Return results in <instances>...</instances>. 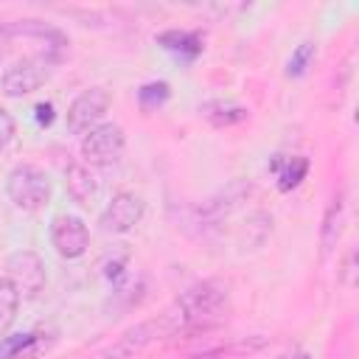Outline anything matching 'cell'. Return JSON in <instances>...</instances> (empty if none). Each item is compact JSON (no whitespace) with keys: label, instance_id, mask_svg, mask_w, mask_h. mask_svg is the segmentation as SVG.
<instances>
[{"label":"cell","instance_id":"obj_1","mask_svg":"<svg viewBox=\"0 0 359 359\" xmlns=\"http://www.w3.org/2000/svg\"><path fill=\"white\" fill-rule=\"evenodd\" d=\"M174 323V337H194L205 334L213 325H219L230 311V292L227 283L219 278L199 280L188 286L171 309H165Z\"/></svg>","mask_w":359,"mask_h":359},{"label":"cell","instance_id":"obj_2","mask_svg":"<svg viewBox=\"0 0 359 359\" xmlns=\"http://www.w3.org/2000/svg\"><path fill=\"white\" fill-rule=\"evenodd\" d=\"M165 337H174V323H171L168 311H163V314L154 317V320L137 323L135 328L123 331L112 345L95 351V353L87 356V359H132V356L140 353L146 345H151V342H157V339H165Z\"/></svg>","mask_w":359,"mask_h":359},{"label":"cell","instance_id":"obj_3","mask_svg":"<svg viewBox=\"0 0 359 359\" xmlns=\"http://www.w3.org/2000/svg\"><path fill=\"white\" fill-rule=\"evenodd\" d=\"M6 194L20 210H39L50 202V180L36 165H17L6 177Z\"/></svg>","mask_w":359,"mask_h":359},{"label":"cell","instance_id":"obj_4","mask_svg":"<svg viewBox=\"0 0 359 359\" xmlns=\"http://www.w3.org/2000/svg\"><path fill=\"white\" fill-rule=\"evenodd\" d=\"M48 76H50V59L48 56H28L3 73L0 87L8 98H22V95H31L34 90H39L48 81Z\"/></svg>","mask_w":359,"mask_h":359},{"label":"cell","instance_id":"obj_5","mask_svg":"<svg viewBox=\"0 0 359 359\" xmlns=\"http://www.w3.org/2000/svg\"><path fill=\"white\" fill-rule=\"evenodd\" d=\"M126 137L118 123H98L81 137V154L93 165H112L123 154Z\"/></svg>","mask_w":359,"mask_h":359},{"label":"cell","instance_id":"obj_6","mask_svg":"<svg viewBox=\"0 0 359 359\" xmlns=\"http://www.w3.org/2000/svg\"><path fill=\"white\" fill-rule=\"evenodd\" d=\"M6 269H8L6 278L17 286V292L22 297H36L45 289V264L36 252H31V250L11 252L6 261Z\"/></svg>","mask_w":359,"mask_h":359},{"label":"cell","instance_id":"obj_7","mask_svg":"<svg viewBox=\"0 0 359 359\" xmlns=\"http://www.w3.org/2000/svg\"><path fill=\"white\" fill-rule=\"evenodd\" d=\"M107 109H109V93L104 87H90L67 107V129L73 135H87L93 126H98Z\"/></svg>","mask_w":359,"mask_h":359},{"label":"cell","instance_id":"obj_8","mask_svg":"<svg viewBox=\"0 0 359 359\" xmlns=\"http://www.w3.org/2000/svg\"><path fill=\"white\" fill-rule=\"evenodd\" d=\"M50 241L62 258H79V255H84V250L90 244V233L79 216L59 213L50 222Z\"/></svg>","mask_w":359,"mask_h":359},{"label":"cell","instance_id":"obj_9","mask_svg":"<svg viewBox=\"0 0 359 359\" xmlns=\"http://www.w3.org/2000/svg\"><path fill=\"white\" fill-rule=\"evenodd\" d=\"M140 219H143V199L129 191H121L109 199L107 210L101 213V227L109 233H129Z\"/></svg>","mask_w":359,"mask_h":359},{"label":"cell","instance_id":"obj_10","mask_svg":"<svg viewBox=\"0 0 359 359\" xmlns=\"http://www.w3.org/2000/svg\"><path fill=\"white\" fill-rule=\"evenodd\" d=\"M342 227H345V194H334L325 213H323V227H320V255L328 258L342 236Z\"/></svg>","mask_w":359,"mask_h":359},{"label":"cell","instance_id":"obj_11","mask_svg":"<svg viewBox=\"0 0 359 359\" xmlns=\"http://www.w3.org/2000/svg\"><path fill=\"white\" fill-rule=\"evenodd\" d=\"M65 185H67L70 199L79 202V205H90V202L95 199V194H98V180H95V174H93L87 165H81V163H70V165L65 168Z\"/></svg>","mask_w":359,"mask_h":359},{"label":"cell","instance_id":"obj_12","mask_svg":"<svg viewBox=\"0 0 359 359\" xmlns=\"http://www.w3.org/2000/svg\"><path fill=\"white\" fill-rule=\"evenodd\" d=\"M157 42H160L165 50H171V53H177L180 59H185V62H194V59L202 53V34H199V31H180V28H171V31H163V34L157 36Z\"/></svg>","mask_w":359,"mask_h":359},{"label":"cell","instance_id":"obj_13","mask_svg":"<svg viewBox=\"0 0 359 359\" xmlns=\"http://www.w3.org/2000/svg\"><path fill=\"white\" fill-rule=\"evenodd\" d=\"M272 174H275V180H278V188H280V191H292V188H297V185L303 182V177L309 174V160L300 157V154H292V157L278 154V157L272 160Z\"/></svg>","mask_w":359,"mask_h":359},{"label":"cell","instance_id":"obj_14","mask_svg":"<svg viewBox=\"0 0 359 359\" xmlns=\"http://www.w3.org/2000/svg\"><path fill=\"white\" fill-rule=\"evenodd\" d=\"M202 115L213 126H233V123H238V121L247 118V109L238 107V104H233V101H208L202 107Z\"/></svg>","mask_w":359,"mask_h":359},{"label":"cell","instance_id":"obj_15","mask_svg":"<svg viewBox=\"0 0 359 359\" xmlns=\"http://www.w3.org/2000/svg\"><path fill=\"white\" fill-rule=\"evenodd\" d=\"M39 351V334H17L0 339V359H31Z\"/></svg>","mask_w":359,"mask_h":359},{"label":"cell","instance_id":"obj_16","mask_svg":"<svg viewBox=\"0 0 359 359\" xmlns=\"http://www.w3.org/2000/svg\"><path fill=\"white\" fill-rule=\"evenodd\" d=\"M17 309H20V292H17V286L6 275H0V337L17 320Z\"/></svg>","mask_w":359,"mask_h":359},{"label":"cell","instance_id":"obj_17","mask_svg":"<svg viewBox=\"0 0 359 359\" xmlns=\"http://www.w3.org/2000/svg\"><path fill=\"white\" fill-rule=\"evenodd\" d=\"M168 95H171L168 81H146V84L137 90V104H140V109L154 112V109H160V107L168 101Z\"/></svg>","mask_w":359,"mask_h":359},{"label":"cell","instance_id":"obj_18","mask_svg":"<svg viewBox=\"0 0 359 359\" xmlns=\"http://www.w3.org/2000/svg\"><path fill=\"white\" fill-rule=\"evenodd\" d=\"M314 53H317V48H314L311 39L300 42V45L292 50L289 62H286V76H289V79H300V76L309 70V65L314 62Z\"/></svg>","mask_w":359,"mask_h":359},{"label":"cell","instance_id":"obj_19","mask_svg":"<svg viewBox=\"0 0 359 359\" xmlns=\"http://www.w3.org/2000/svg\"><path fill=\"white\" fill-rule=\"evenodd\" d=\"M14 140V118L0 107V151H6Z\"/></svg>","mask_w":359,"mask_h":359},{"label":"cell","instance_id":"obj_20","mask_svg":"<svg viewBox=\"0 0 359 359\" xmlns=\"http://www.w3.org/2000/svg\"><path fill=\"white\" fill-rule=\"evenodd\" d=\"M353 264H356V250H348V255H345V261H342V269H339V280H342V286H353Z\"/></svg>","mask_w":359,"mask_h":359},{"label":"cell","instance_id":"obj_21","mask_svg":"<svg viewBox=\"0 0 359 359\" xmlns=\"http://www.w3.org/2000/svg\"><path fill=\"white\" fill-rule=\"evenodd\" d=\"M34 112H36L39 126H50V123H53V104H48V101H45V104H36Z\"/></svg>","mask_w":359,"mask_h":359},{"label":"cell","instance_id":"obj_22","mask_svg":"<svg viewBox=\"0 0 359 359\" xmlns=\"http://www.w3.org/2000/svg\"><path fill=\"white\" fill-rule=\"evenodd\" d=\"M283 359H309V353H294V356H283Z\"/></svg>","mask_w":359,"mask_h":359}]
</instances>
